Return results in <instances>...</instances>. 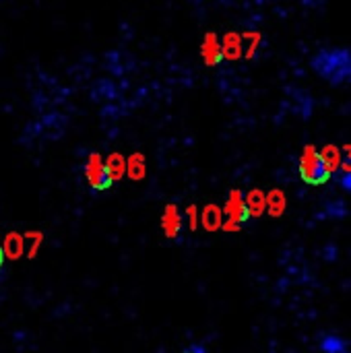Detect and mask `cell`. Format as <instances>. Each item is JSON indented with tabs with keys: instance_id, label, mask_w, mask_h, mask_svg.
Wrapping results in <instances>:
<instances>
[{
	"instance_id": "obj_1",
	"label": "cell",
	"mask_w": 351,
	"mask_h": 353,
	"mask_svg": "<svg viewBox=\"0 0 351 353\" xmlns=\"http://www.w3.org/2000/svg\"><path fill=\"white\" fill-rule=\"evenodd\" d=\"M298 170H300V178L310 186H323L331 178V172L327 170V165L314 145H306L302 149Z\"/></svg>"
},
{
	"instance_id": "obj_2",
	"label": "cell",
	"mask_w": 351,
	"mask_h": 353,
	"mask_svg": "<svg viewBox=\"0 0 351 353\" xmlns=\"http://www.w3.org/2000/svg\"><path fill=\"white\" fill-rule=\"evenodd\" d=\"M85 178L89 182V186L97 192L101 190H108L114 182L106 170V161L99 153H91L85 161Z\"/></svg>"
},
{
	"instance_id": "obj_3",
	"label": "cell",
	"mask_w": 351,
	"mask_h": 353,
	"mask_svg": "<svg viewBox=\"0 0 351 353\" xmlns=\"http://www.w3.org/2000/svg\"><path fill=\"white\" fill-rule=\"evenodd\" d=\"M225 215H228V221L236 228H240L248 217V207H246V201H244V194L240 190H232L230 196H228V203H225Z\"/></svg>"
},
{
	"instance_id": "obj_4",
	"label": "cell",
	"mask_w": 351,
	"mask_h": 353,
	"mask_svg": "<svg viewBox=\"0 0 351 353\" xmlns=\"http://www.w3.org/2000/svg\"><path fill=\"white\" fill-rule=\"evenodd\" d=\"M201 58L207 66H217L221 60H223V54H221V41L217 37L215 31H209L205 33L203 37V43H201Z\"/></svg>"
},
{
	"instance_id": "obj_5",
	"label": "cell",
	"mask_w": 351,
	"mask_h": 353,
	"mask_svg": "<svg viewBox=\"0 0 351 353\" xmlns=\"http://www.w3.org/2000/svg\"><path fill=\"white\" fill-rule=\"evenodd\" d=\"M161 230L170 240H176L182 230V215L176 205H168L161 215Z\"/></svg>"
},
{
	"instance_id": "obj_6",
	"label": "cell",
	"mask_w": 351,
	"mask_h": 353,
	"mask_svg": "<svg viewBox=\"0 0 351 353\" xmlns=\"http://www.w3.org/2000/svg\"><path fill=\"white\" fill-rule=\"evenodd\" d=\"M0 244H2V254L8 256L10 261H17L25 252L23 236H19V234H8L4 238V242H0Z\"/></svg>"
},
{
	"instance_id": "obj_7",
	"label": "cell",
	"mask_w": 351,
	"mask_h": 353,
	"mask_svg": "<svg viewBox=\"0 0 351 353\" xmlns=\"http://www.w3.org/2000/svg\"><path fill=\"white\" fill-rule=\"evenodd\" d=\"M221 54L228 60H236L242 56V37L238 33H228L221 43Z\"/></svg>"
},
{
	"instance_id": "obj_8",
	"label": "cell",
	"mask_w": 351,
	"mask_h": 353,
	"mask_svg": "<svg viewBox=\"0 0 351 353\" xmlns=\"http://www.w3.org/2000/svg\"><path fill=\"white\" fill-rule=\"evenodd\" d=\"M221 219H223V215H221V209L217 205H207L205 211H203V215H201V221H203L205 230H209V232L219 230L221 223H223Z\"/></svg>"
},
{
	"instance_id": "obj_9",
	"label": "cell",
	"mask_w": 351,
	"mask_h": 353,
	"mask_svg": "<svg viewBox=\"0 0 351 353\" xmlns=\"http://www.w3.org/2000/svg\"><path fill=\"white\" fill-rule=\"evenodd\" d=\"M106 170H108V174H110V178H112V182L120 180V178L126 174V159H124V155H120V153H112V155H108Z\"/></svg>"
},
{
	"instance_id": "obj_10",
	"label": "cell",
	"mask_w": 351,
	"mask_h": 353,
	"mask_svg": "<svg viewBox=\"0 0 351 353\" xmlns=\"http://www.w3.org/2000/svg\"><path fill=\"white\" fill-rule=\"evenodd\" d=\"M321 153V157H323V161H325V165H327V170L331 172V176L341 168V151H339V147H335V145H327L323 151H319Z\"/></svg>"
},
{
	"instance_id": "obj_11",
	"label": "cell",
	"mask_w": 351,
	"mask_h": 353,
	"mask_svg": "<svg viewBox=\"0 0 351 353\" xmlns=\"http://www.w3.org/2000/svg\"><path fill=\"white\" fill-rule=\"evenodd\" d=\"M265 209L273 215V217H279L283 211H285V196L283 192L279 190H273L265 196Z\"/></svg>"
},
{
	"instance_id": "obj_12",
	"label": "cell",
	"mask_w": 351,
	"mask_h": 353,
	"mask_svg": "<svg viewBox=\"0 0 351 353\" xmlns=\"http://www.w3.org/2000/svg\"><path fill=\"white\" fill-rule=\"evenodd\" d=\"M126 174H128L132 180L145 178V157H143L141 153H132V155L126 159Z\"/></svg>"
},
{
	"instance_id": "obj_13",
	"label": "cell",
	"mask_w": 351,
	"mask_h": 353,
	"mask_svg": "<svg viewBox=\"0 0 351 353\" xmlns=\"http://www.w3.org/2000/svg\"><path fill=\"white\" fill-rule=\"evenodd\" d=\"M246 201V207H248V213L250 215H263L265 213V194L261 190H252L248 192V196L244 199Z\"/></svg>"
},
{
	"instance_id": "obj_14",
	"label": "cell",
	"mask_w": 351,
	"mask_h": 353,
	"mask_svg": "<svg viewBox=\"0 0 351 353\" xmlns=\"http://www.w3.org/2000/svg\"><path fill=\"white\" fill-rule=\"evenodd\" d=\"M186 213H188V217H190V228L194 230V228H197V207H188Z\"/></svg>"
},
{
	"instance_id": "obj_15",
	"label": "cell",
	"mask_w": 351,
	"mask_h": 353,
	"mask_svg": "<svg viewBox=\"0 0 351 353\" xmlns=\"http://www.w3.org/2000/svg\"><path fill=\"white\" fill-rule=\"evenodd\" d=\"M2 263H4V254H2V244H0V269H2Z\"/></svg>"
},
{
	"instance_id": "obj_16",
	"label": "cell",
	"mask_w": 351,
	"mask_h": 353,
	"mask_svg": "<svg viewBox=\"0 0 351 353\" xmlns=\"http://www.w3.org/2000/svg\"><path fill=\"white\" fill-rule=\"evenodd\" d=\"M184 353H197V352H184Z\"/></svg>"
}]
</instances>
